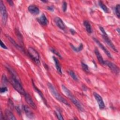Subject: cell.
I'll list each match as a JSON object with an SVG mask.
<instances>
[{
    "mask_svg": "<svg viewBox=\"0 0 120 120\" xmlns=\"http://www.w3.org/2000/svg\"><path fill=\"white\" fill-rule=\"evenodd\" d=\"M120 4H117L116 7H115V13L116 14V15L117 16V17L119 18L120 17Z\"/></svg>",
    "mask_w": 120,
    "mask_h": 120,
    "instance_id": "4316f807",
    "label": "cell"
},
{
    "mask_svg": "<svg viewBox=\"0 0 120 120\" xmlns=\"http://www.w3.org/2000/svg\"><path fill=\"white\" fill-rule=\"evenodd\" d=\"M2 83H3L4 84H7L8 83V79L7 78V77H6V76L4 75H2Z\"/></svg>",
    "mask_w": 120,
    "mask_h": 120,
    "instance_id": "f546056e",
    "label": "cell"
},
{
    "mask_svg": "<svg viewBox=\"0 0 120 120\" xmlns=\"http://www.w3.org/2000/svg\"><path fill=\"white\" fill-rule=\"evenodd\" d=\"M15 32L16 35V36H17V38L18 39L19 41H20V42L21 44H23L22 36L21 33H20V32L19 31V30L18 29H15Z\"/></svg>",
    "mask_w": 120,
    "mask_h": 120,
    "instance_id": "7402d4cb",
    "label": "cell"
},
{
    "mask_svg": "<svg viewBox=\"0 0 120 120\" xmlns=\"http://www.w3.org/2000/svg\"><path fill=\"white\" fill-rule=\"evenodd\" d=\"M50 50H51V51L53 53H54L55 54H56V55L57 56H58L59 57H60V58H62L61 55L59 53V52H57L56 50H55L54 49H53V48H51V49H50Z\"/></svg>",
    "mask_w": 120,
    "mask_h": 120,
    "instance_id": "83f0119b",
    "label": "cell"
},
{
    "mask_svg": "<svg viewBox=\"0 0 120 120\" xmlns=\"http://www.w3.org/2000/svg\"><path fill=\"white\" fill-rule=\"evenodd\" d=\"M70 32L71 33V34L72 35H74L75 34V30H73V29H70Z\"/></svg>",
    "mask_w": 120,
    "mask_h": 120,
    "instance_id": "74e56055",
    "label": "cell"
},
{
    "mask_svg": "<svg viewBox=\"0 0 120 120\" xmlns=\"http://www.w3.org/2000/svg\"><path fill=\"white\" fill-rule=\"evenodd\" d=\"M99 29L100 30V31L102 32V33L103 34V35H107L105 31V30H104V29L102 27H101V26L99 27Z\"/></svg>",
    "mask_w": 120,
    "mask_h": 120,
    "instance_id": "1f68e13d",
    "label": "cell"
},
{
    "mask_svg": "<svg viewBox=\"0 0 120 120\" xmlns=\"http://www.w3.org/2000/svg\"><path fill=\"white\" fill-rule=\"evenodd\" d=\"M116 30H117V31H118V33L119 34V33H120V29H119V28H118V29Z\"/></svg>",
    "mask_w": 120,
    "mask_h": 120,
    "instance_id": "f35d334b",
    "label": "cell"
},
{
    "mask_svg": "<svg viewBox=\"0 0 120 120\" xmlns=\"http://www.w3.org/2000/svg\"><path fill=\"white\" fill-rule=\"evenodd\" d=\"M32 84H33V88H34V89H35V91L39 95V96H40V97L42 98V99L43 100V102H44V103L45 104V105H46V106H47V102H46V100H45V98H44V95H43V94H42V93L41 92V91L35 86V84H34V82H33V81H32Z\"/></svg>",
    "mask_w": 120,
    "mask_h": 120,
    "instance_id": "ac0fdd59",
    "label": "cell"
},
{
    "mask_svg": "<svg viewBox=\"0 0 120 120\" xmlns=\"http://www.w3.org/2000/svg\"><path fill=\"white\" fill-rule=\"evenodd\" d=\"M7 38H8V39H9V40L10 41V42L12 43V44L16 49H17L18 50H19V51H20L21 52H23V53H25V51H24V49H23V48L22 46H20V45H19L18 44H17L16 42L11 37H9V36H7Z\"/></svg>",
    "mask_w": 120,
    "mask_h": 120,
    "instance_id": "8fae6325",
    "label": "cell"
},
{
    "mask_svg": "<svg viewBox=\"0 0 120 120\" xmlns=\"http://www.w3.org/2000/svg\"><path fill=\"white\" fill-rule=\"evenodd\" d=\"M23 109L27 117H28L30 119L34 118V116L33 113L27 105H23Z\"/></svg>",
    "mask_w": 120,
    "mask_h": 120,
    "instance_id": "7c38bea8",
    "label": "cell"
},
{
    "mask_svg": "<svg viewBox=\"0 0 120 120\" xmlns=\"http://www.w3.org/2000/svg\"><path fill=\"white\" fill-rule=\"evenodd\" d=\"M53 60H54V61L55 62V67H56V68L57 69L58 72L60 74H62V71H61V67L60 66V62L59 61V60H58V59L55 57H53Z\"/></svg>",
    "mask_w": 120,
    "mask_h": 120,
    "instance_id": "d6986e66",
    "label": "cell"
},
{
    "mask_svg": "<svg viewBox=\"0 0 120 120\" xmlns=\"http://www.w3.org/2000/svg\"><path fill=\"white\" fill-rule=\"evenodd\" d=\"M62 10L63 12H66L67 8V3L66 1H63L62 2Z\"/></svg>",
    "mask_w": 120,
    "mask_h": 120,
    "instance_id": "f1b7e54d",
    "label": "cell"
},
{
    "mask_svg": "<svg viewBox=\"0 0 120 120\" xmlns=\"http://www.w3.org/2000/svg\"><path fill=\"white\" fill-rule=\"evenodd\" d=\"M0 46L2 48H4L5 49H8V47L5 45V44L2 42V41H0Z\"/></svg>",
    "mask_w": 120,
    "mask_h": 120,
    "instance_id": "d6a6232c",
    "label": "cell"
},
{
    "mask_svg": "<svg viewBox=\"0 0 120 120\" xmlns=\"http://www.w3.org/2000/svg\"><path fill=\"white\" fill-rule=\"evenodd\" d=\"M47 9L49 10V11H51V12H53L54 11V8L52 6H49L47 8Z\"/></svg>",
    "mask_w": 120,
    "mask_h": 120,
    "instance_id": "836d02e7",
    "label": "cell"
},
{
    "mask_svg": "<svg viewBox=\"0 0 120 120\" xmlns=\"http://www.w3.org/2000/svg\"><path fill=\"white\" fill-rule=\"evenodd\" d=\"M42 1L44 2H47V1H45H45Z\"/></svg>",
    "mask_w": 120,
    "mask_h": 120,
    "instance_id": "ab89813d",
    "label": "cell"
},
{
    "mask_svg": "<svg viewBox=\"0 0 120 120\" xmlns=\"http://www.w3.org/2000/svg\"><path fill=\"white\" fill-rule=\"evenodd\" d=\"M0 120H4V119H5V118H4V116H3V114H2V112H1H1H0Z\"/></svg>",
    "mask_w": 120,
    "mask_h": 120,
    "instance_id": "8d00e7d4",
    "label": "cell"
},
{
    "mask_svg": "<svg viewBox=\"0 0 120 120\" xmlns=\"http://www.w3.org/2000/svg\"><path fill=\"white\" fill-rule=\"evenodd\" d=\"M9 82L12 85L14 88L18 92H19L20 94L22 95H24L25 94L26 92L22 88L19 78L18 77L17 75H11Z\"/></svg>",
    "mask_w": 120,
    "mask_h": 120,
    "instance_id": "6da1fadb",
    "label": "cell"
},
{
    "mask_svg": "<svg viewBox=\"0 0 120 120\" xmlns=\"http://www.w3.org/2000/svg\"><path fill=\"white\" fill-rule=\"evenodd\" d=\"M103 37V38L104 39V40L105 41V42L115 52H118V51L116 48V47L114 46V45H113V44L112 42V41H111V40L110 39V38H108V37L107 36V35H102Z\"/></svg>",
    "mask_w": 120,
    "mask_h": 120,
    "instance_id": "9c48e42d",
    "label": "cell"
},
{
    "mask_svg": "<svg viewBox=\"0 0 120 120\" xmlns=\"http://www.w3.org/2000/svg\"><path fill=\"white\" fill-rule=\"evenodd\" d=\"M83 25L87 31L89 33H91L92 32V30L90 22L87 20H85L83 22Z\"/></svg>",
    "mask_w": 120,
    "mask_h": 120,
    "instance_id": "ffe728a7",
    "label": "cell"
},
{
    "mask_svg": "<svg viewBox=\"0 0 120 120\" xmlns=\"http://www.w3.org/2000/svg\"><path fill=\"white\" fill-rule=\"evenodd\" d=\"M0 93H3L5 92L6 91H8V88L6 86H3V87H1L0 88Z\"/></svg>",
    "mask_w": 120,
    "mask_h": 120,
    "instance_id": "4dcf8cb0",
    "label": "cell"
},
{
    "mask_svg": "<svg viewBox=\"0 0 120 120\" xmlns=\"http://www.w3.org/2000/svg\"><path fill=\"white\" fill-rule=\"evenodd\" d=\"M15 108H16V110H17V112L19 114H21V110H20L19 107H18V106H16Z\"/></svg>",
    "mask_w": 120,
    "mask_h": 120,
    "instance_id": "d590c367",
    "label": "cell"
},
{
    "mask_svg": "<svg viewBox=\"0 0 120 120\" xmlns=\"http://www.w3.org/2000/svg\"><path fill=\"white\" fill-rule=\"evenodd\" d=\"M81 66H82V69L85 72L87 73H88L89 72V67L88 66V65L86 64H85L83 62H82L81 63Z\"/></svg>",
    "mask_w": 120,
    "mask_h": 120,
    "instance_id": "484cf974",
    "label": "cell"
},
{
    "mask_svg": "<svg viewBox=\"0 0 120 120\" xmlns=\"http://www.w3.org/2000/svg\"><path fill=\"white\" fill-rule=\"evenodd\" d=\"M62 89L63 91L66 94V95L68 97L70 100L76 106V107L79 110L82 111L83 110V108L82 105V104L79 102V101L77 100L75 98V97L72 94V93L69 91V90L64 85H62Z\"/></svg>",
    "mask_w": 120,
    "mask_h": 120,
    "instance_id": "7a4b0ae2",
    "label": "cell"
},
{
    "mask_svg": "<svg viewBox=\"0 0 120 120\" xmlns=\"http://www.w3.org/2000/svg\"><path fill=\"white\" fill-rule=\"evenodd\" d=\"M93 40H94V41L98 44V45L102 49V50L105 52V53L106 54V55L110 58H112V56H111V53H110V52L107 50V49L100 42V41L98 40L97 38H93Z\"/></svg>",
    "mask_w": 120,
    "mask_h": 120,
    "instance_id": "30bf717a",
    "label": "cell"
},
{
    "mask_svg": "<svg viewBox=\"0 0 120 120\" xmlns=\"http://www.w3.org/2000/svg\"><path fill=\"white\" fill-rule=\"evenodd\" d=\"M98 4H99V5L100 7L103 10V11L105 13H108L109 12V10H108L107 7L103 3V2L102 1H99Z\"/></svg>",
    "mask_w": 120,
    "mask_h": 120,
    "instance_id": "603a6c76",
    "label": "cell"
},
{
    "mask_svg": "<svg viewBox=\"0 0 120 120\" xmlns=\"http://www.w3.org/2000/svg\"><path fill=\"white\" fill-rule=\"evenodd\" d=\"M54 22H55L56 24L57 25V26L59 28H60V29H61L62 30H65L66 26L61 18H60L59 17H56L54 19Z\"/></svg>",
    "mask_w": 120,
    "mask_h": 120,
    "instance_id": "5bb4252c",
    "label": "cell"
},
{
    "mask_svg": "<svg viewBox=\"0 0 120 120\" xmlns=\"http://www.w3.org/2000/svg\"><path fill=\"white\" fill-rule=\"evenodd\" d=\"M28 53L31 59L37 64H40V57L38 52L33 48L30 47L28 49Z\"/></svg>",
    "mask_w": 120,
    "mask_h": 120,
    "instance_id": "277c9868",
    "label": "cell"
},
{
    "mask_svg": "<svg viewBox=\"0 0 120 120\" xmlns=\"http://www.w3.org/2000/svg\"><path fill=\"white\" fill-rule=\"evenodd\" d=\"M25 97V99L26 102L32 108L36 109L37 108V106L34 101H33L31 96L27 93H26L24 95Z\"/></svg>",
    "mask_w": 120,
    "mask_h": 120,
    "instance_id": "ba28073f",
    "label": "cell"
},
{
    "mask_svg": "<svg viewBox=\"0 0 120 120\" xmlns=\"http://www.w3.org/2000/svg\"><path fill=\"white\" fill-rule=\"evenodd\" d=\"M104 65H105L107 67H108L109 68L111 69V70L112 71V72H113L115 74L117 75L119 74V71H120L119 68L115 64L110 61L105 60V61Z\"/></svg>",
    "mask_w": 120,
    "mask_h": 120,
    "instance_id": "8992f818",
    "label": "cell"
},
{
    "mask_svg": "<svg viewBox=\"0 0 120 120\" xmlns=\"http://www.w3.org/2000/svg\"><path fill=\"white\" fill-rule=\"evenodd\" d=\"M70 46L71 47V48H72V49H73L74 51H75V52H80V51H81V50H82V49H83V45H82V43H81V44H80L79 47H75V46H74L72 44H70Z\"/></svg>",
    "mask_w": 120,
    "mask_h": 120,
    "instance_id": "44dd1931",
    "label": "cell"
},
{
    "mask_svg": "<svg viewBox=\"0 0 120 120\" xmlns=\"http://www.w3.org/2000/svg\"><path fill=\"white\" fill-rule=\"evenodd\" d=\"M0 11L2 23L3 24H5L8 20V15L7 13L6 7L4 5L2 0H1L0 2Z\"/></svg>",
    "mask_w": 120,
    "mask_h": 120,
    "instance_id": "5b68a950",
    "label": "cell"
},
{
    "mask_svg": "<svg viewBox=\"0 0 120 120\" xmlns=\"http://www.w3.org/2000/svg\"><path fill=\"white\" fill-rule=\"evenodd\" d=\"M47 84L48 88L50 92L51 93L52 95L56 99H57L59 101L67 105H68L69 106H70L68 102V101L64 98H63L61 95H60V94L58 93V92L57 91V90H56V89L54 88V87L52 84H51L50 82H48Z\"/></svg>",
    "mask_w": 120,
    "mask_h": 120,
    "instance_id": "3957f363",
    "label": "cell"
},
{
    "mask_svg": "<svg viewBox=\"0 0 120 120\" xmlns=\"http://www.w3.org/2000/svg\"><path fill=\"white\" fill-rule=\"evenodd\" d=\"M7 2L8 3V4L10 6H13L14 5V3H13V1L12 0H7Z\"/></svg>",
    "mask_w": 120,
    "mask_h": 120,
    "instance_id": "e575fe53",
    "label": "cell"
},
{
    "mask_svg": "<svg viewBox=\"0 0 120 120\" xmlns=\"http://www.w3.org/2000/svg\"><path fill=\"white\" fill-rule=\"evenodd\" d=\"M68 73L70 75V76L73 78V79L75 81H77L78 80V79L77 77V76L75 74V73L72 70H70L68 72Z\"/></svg>",
    "mask_w": 120,
    "mask_h": 120,
    "instance_id": "cb8c5ba5",
    "label": "cell"
},
{
    "mask_svg": "<svg viewBox=\"0 0 120 120\" xmlns=\"http://www.w3.org/2000/svg\"><path fill=\"white\" fill-rule=\"evenodd\" d=\"M29 11L34 15H38L39 13V9L38 7L34 5H31L28 7Z\"/></svg>",
    "mask_w": 120,
    "mask_h": 120,
    "instance_id": "4fadbf2b",
    "label": "cell"
},
{
    "mask_svg": "<svg viewBox=\"0 0 120 120\" xmlns=\"http://www.w3.org/2000/svg\"><path fill=\"white\" fill-rule=\"evenodd\" d=\"M38 21L39 23L43 26H45L48 24V20L45 14H43L38 19Z\"/></svg>",
    "mask_w": 120,
    "mask_h": 120,
    "instance_id": "9a60e30c",
    "label": "cell"
},
{
    "mask_svg": "<svg viewBox=\"0 0 120 120\" xmlns=\"http://www.w3.org/2000/svg\"><path fill=\"white\" fill-rule=\"evenodd\" d=\"M94 52L95 53V55L97 56V58L99 61V62L102 64V65H104L105 64V60H103V58H102L100 53L99 52L97 48H95L94 50Z\"/></svg>",
    "mask_w": 120,
    "mask_h": 120,
    "instance_id": "e0dca14e",
    "label": "cell"
},
{
    "mask_svg": "<svg viewBox=\"0 0 120 120\" xmlns=\"http://www.w3.org/2000/svg\"><path fill=\"white\" fill-rule=\"evenodd\" d=\"M6 119L10 120H15L16 118L15 117L13 113L8 109H6L5 112Z\"/></svg>",
    "mask_w": 120,
    "mask_h": 120,
    "instance_id": "2e32d148",
    "label": "cell"
},
{
    "mask_svg": "<svg viewBox=\"0 0 120 120\" xmlns=\"http://www.w3.org/2000/svg\"><path fill=\"white\" fill-rule=\"evenodd\" d=\"M93 95L98 103L99 107L100 109H103L105 107V105L102 97L97 93L93 92Z\"/></svg>",
    "mask_w": 120,
    "mask_h": 120,
    "instance_id": "52a82bcc",
    "label": "cell"
},
{
    "mask_svg": "<svg viewBox=\"0 0 120 120\" xmlns=\"http://www.w3.org/2000/svg\"><path fill=\"white\" fill-rule=\"evenodd\" d=\"M54 112H55V113L56 114V116H57V117L58 118V119L59 120H63L64 119L63 117H62V115L61 113V112L60 111V110L57 109Z\"/></svg>",
    "mask_w": 120,
    "mask_h": 120,
    "instance_id": "d4e9b609",
    "label": "cell"
}]
</instances>
